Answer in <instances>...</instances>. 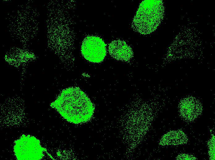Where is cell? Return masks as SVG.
<instances>
[{"label":"cell","mask_w":215,"mask_h":160,"mask_svg":"<svg viewBox=\"0 0 215 160\" xmlns=\"http://www.w3.org/2000/svg\"><path fill=\"white\" fill-rule=\"evenodd\" d=\"M180 114L182 118L188 122L195 120L200 114L201 107L199 102L194 99H187L181 104Z\"/></svg>","instance_id":"cell-5"},{"label":"cell","mask_w":215,"mask_h":160,"mask_svg":"<svg viewBox=\"0 0 215 160\" xmlns=\"http://www.w3.org/2000/svg\"><path fill=\"white\" fill-rule=\"evenodd\" d=\"M196 158L194 156L187 154H180L176 158L177 159L179 160H195Z\"/></svg>","instance_id":"cell-7"},{"label":"cell","mask_w":215,"mask_h":160,"mask_svg":"<svg viewBox=\"0 0 215 160\" xmlns=\"http://www.w3.org/2000/svg\"><path fill=\"white\" fill-rule=\"evenodd\" d=\"M52 105L66 119L75 124L90 120L95 109L90 98L78 87L63 90Z\"/></svg>","instance_id":"cell-1"},{"label":"cell","mask_w":215,"mask_h":160,"mask_svg":"<svg viewBox=\"0 0 215 160\" xmlns=\"http://www.w3.org/2000/svg\"><path fill=\"white\" fill-rule=\"evenodd\" d=\"M188 141L187 135L180 130L170 131L162 137L160 144L162 145H177L186 143Z\"/></svg>","instance_id":"cell-6"},{"label":"cell","mask_w":215,"mask_h":160,"mask_svg":"<svg viewBox=\"0 0 215 160\" xmlns=\"http://www.w3.org/2000/svg\"><path fill=\"white\" fill-rule=\"evenodd\" d=\"M108 50L111 56L118 60L127 61L133 57L130 47L120 40L112 41L109 45Z\"/></svg>","instance_id":"cell-4"},{"label":"cell","mask_w":215,"mask_h":160,"mask_svg":"<svg viewBox=\"0 0 215 160\" xmlns=\"http://www.w3.org/2000/svg\"><path fill=\"white\" fill-rule=\"evenodd\" d=\"M163 14L160 0H145L140 4L132 23V27L142 34H150L156 29Z\"/></svg>","instance_id":"cell-2"},{"label":"cell","mask_w":215,"mask_h":160,"mask_svg":"<svg viewBox=\"0 0 215 160\" xmlns=\"http://www.w3.org/2000/svg\"><path fill=\"white\" fill-rule=\"evenodd\" d=\"M81 51L86 60L94 63L102 61L106 54V45L103 41L100 38L94 36L88 37L84 40Z\"/></svg>","instance_id":"cell-3"}]
</instances>
